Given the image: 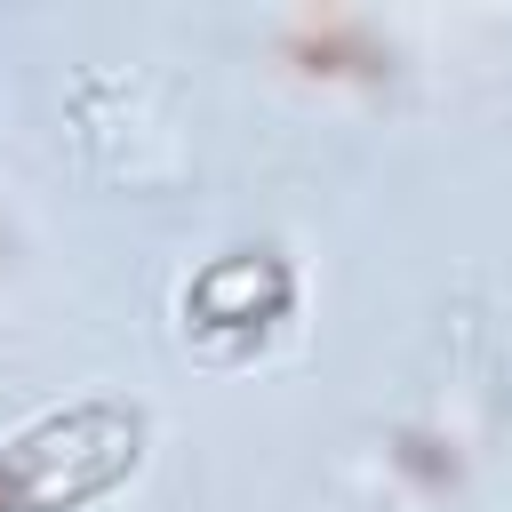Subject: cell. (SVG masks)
<instances>
[{"instance_id":"obj_1","label":"cell","mask_w":512,"mask_h":512,"mask_svg":"<svg viewBox=\"0 0 512 512\" xmlns=\"http://www.w3.org/2000/svg\"><path fill=\"white\" fill-rule=\"evenodd\" d=\"M136 416L112 400L64 408L0 448V512H64L136 472Z\"/></svg>"}]
</instances>
